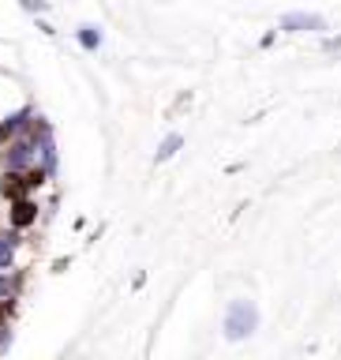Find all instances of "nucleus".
Masks as SVG:
<instances>
[{"instance_id":"obj_1","label":"nucleus","mask_w":341,"mask_h":360,"mask_svg":"<svg viewBox=\"0 0 341 360\" xmlns=\"http://www.w3.org/2000/svg\"><path fill=\"white\" fill-rule=\"evenodd\" d=\"M221 330H225L229 342H244V338H252L259 330V308H255V300H233L229 308H225Z\"/></svg>"},{"instance_id":"obj_2","label":"nucleus","mask_w":341,"mask_h":360,"mask_svg":"<svg viewBox=\"0 0 341 360\" xmlns=\"http://www.w3.org/2000/svg\"><path fill=\"white\" fill-rule=\"evenodd\" d=\"M34 221H38V202H34V195L8 199V225L11 229L27 233V229H34Z\"/></svg>"},{"instance_id":"obj_3","label":"nucleus","mask_w":341,"mask_h":360,"mask_svg":"<svg viewBox=\"0 0 341 360\" xmlns=\"http://www.w3.org/2000/svg\"><path fill=\"white\" fill-rule=\"evenodd\" d=\"M22 285H27V274L22 270H0V308H4L8 315L15 311V300H19V292H22Z\"/></svg>"},{"instance_id":"obj_4","label":"nucleus","mask_w":341,"mask_h":360,"mask_svg":"<svg viewBox=\"0 0 341 360\" xmlns=\"http://www.w3.org/2000/svg\"><path fill=\"white\" fill-rule=\"evenodd\" d=\"M34 117H38L34 109H15L11 117H4L0 120V143H11V139H19V135H27L34 128Z\"/></svg>"},{"instance_id":"obj_5","label":"nucleus","mask_w":341,"mask_h":360,"mask_svg":"<svg viewBox=\"0 0 341 360\" xmlns=\"http://www.w3.org/2000/svg\"><path fill=\"white\" fill-rule=\"evenodd\" d=\"M281 30H326V19L315 11H289L281 15Z\"/></svg>"},{"instance_id":"obj_6","label":"nucleus","mask_w":341,"mask_h":360,"mask_svg":"<svg viewBox=\"0 0 341 360\" xmlns=\"http://www.w3.org/2000/svg\"><path fill=\"white\" fill-rule=\"evenodd\" d=\"M19 248H22V233H15V229L0 233V270H11V266H15Z\"/></svg>"},{"instance_id":"obj_7","label":"nucleus","mask_w":341,"mask_h":360,"mask_svg":"<svg viewBox=\"0 0 341 360\" xmlns=\"http://www.w3.org/2000/svg\"><path fill=\"white\" fill-rule=\"evenodd\" d=\"M180 146H184V139H180V135L173 131V135H165L162 139V146H157V154H154V162H169V158H173Z\"/></svg>"},{"instance_id":"obj_8","label":"nucleus","mask_w":341,"mask_h":360,"mask_svg":"<svg viewBox=\"0 0 341 360\" xmlns=\"http://www.w3.org/2000/svg\"><path fill=\"white\" fill-rule=\"evenodd\" d=\"M79 45H83V49H101V30L98 27H79Z\"/></svg>"},{"instance_id":"obj_9","label":"nucleus","mask_w":341,"mask_h":360,"mask_svg":"<svg viewBox=\"0 0 341 360\" xmlns=\"http://www.w3.org/2000/svg\"><path fill=\"white\" fill-rule=\"evenodd\" d=\"M22 8L27 11H34V15H45V11H49V4H45V0H19Z\"/></svg>"},{"instance_id":"obj_10","label":"nucleus","mask_w":341,"mask_h":360,"mask_svg":"<svg viewBox=\"0 0 341 360\" xmlns=\"http://www.w3.org/2000/svg\"><path fill=\"white\" fill-rule=\"evenodd\" d=\"M8 345H11V326H4V330H0V356L8 353Z\"/></svg>"},{"instance_id":"obj_11","label":"nucleus","mask_w":341,"mask_h":360,"mask_svg":"<svg viewBox=\"0 0 341 360\" xmlns=\"http://www.w3.org/2000/svg\"><path fill=\"white\" fill-rule=\"evenodd\" d=\"M326 49H341V38H330V41H326Z\"/></svg>"}]
</instances>
